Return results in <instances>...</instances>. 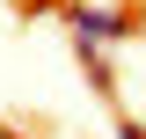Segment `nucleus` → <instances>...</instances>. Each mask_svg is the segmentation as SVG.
Wrapping results in <instances>:
<instances>
[{
    "mask_svg": "<svg viewBox=\"0 0 146 139\" xmlns=\"http://www.w3.org/2000/svg\"><path fill=\"white\" fill-rule=\"evenodd\" d=\"M15 7H22V15H36V7H51V0H15Z\"/></svg>",
    "mask_w": 146,
    "mask_h": 139,
    "instance_id": "nucleus-3",
    "label": "nucleus"
},
{
    "mask_svg": "<svg viewBox=\"0 0 146 139\" xmlns=\"http://www.w3.org/2000/svg\"><path fill=\"white\" fill-rule=\"evenodd\" d=\"M66 29H73V44H124L139 29V15L102 7V0H66Z\"/></svg>",
    "mask_w": 146,
    "mask_h": 139,
    "instance_id": "nucleus-1",
    "label": "nucleus"
},
{
    "mask_svg": "<svg viewBox=\"0 0 146 139\" xmlns=\"http://www.w3.org/2000/svg\"><path fill=\"white\" fill-rule=\"evenodd\" d=\"M117 139H146V124L139 117H117Z\"/></svg>",
    "mask_w": 146,
    "mask_h": 139,
    "instance_id": "nucleus-2",
    "label": "nucleus"
},
{
    "mask_svg": "<svg viewBox=\"0 0 146 139\" xmlns=\"http://www.w3.org/2000/svg\"><path fill=\"white\" fill-rule=\"evenodd\" d=\"M0 139H22V132H15V124H0Z\"/></svg>",
    "mask_w": 146,
    "mask_h": 139,
    "instance_id": "nucleus-4",
    "label": "nucleus"
}]
</instances>
